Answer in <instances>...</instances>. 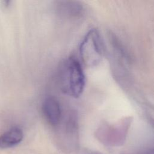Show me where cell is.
<instances>
[{"label": "cell", "instance_id": "obj_1", "mask_svg": "<svg viewBox=\"0 0 154 154\" xmlns=\"http://www.w3.org/2000/svg\"><path fill=\"white\" fill-rule=\"evenodd\" d=\"M60 89L64 94L78 97L83 92L85 78L79 61L70 57L61 63L58 71Z\"/></svg>", "mask_w": 154, "mask_h": 154}, {"label": "cell", "instance_id": "obj_2", "mask_svg": "<svg viewBox=\"0 0 154 154\" xmlns=\"http://www.w3.org/2000/svg\"><path fill=\"white\" fill-rule=\"evenodd\" d=\"M79 53L82 62L88 67L100 63L103 56V45L97 29L93 28L86 34L81 43Z\"/></svg>", "mask_w": 154, "mask_h": 154}, {"label": "cell", "instance_id": "obj_3", "mask_svg": "<svg viewBox=\"0 0 154 154\" xmlns=\"http://www.w3.org/2000/svg\"><path fill=\"white\" fill-rule=\"evenodd\" d=\"M42 111L46 120L52 125H57L61 120V109L58 100L54 97H46L42 105Z\"/></svg>", "mask_w": 154, "mask_h": 154}, {"label": "cell", "instance_id": "obj_4", "mask_svg": "<svg viewBox=\"0 0 154 154\" xmlns=\"http://www.w3.org/2000/svg\"><path fill=\"white\" fill-rule=\"evenodd\" d=\"M23 138V132L21 128L14 126L0 135V148L7 149L17 145Z\"/></svg>", "mask_w": 154, "mask_h": 154}, {"label": "cell", "instance_id": "obj_5", "mask_svg": "<svg viewBox=\"0 0 154 154\" xmlns=\"http://www.w3.org/2000/svg\"><path fill=\"white\" fill-rule=\"evenodd\" d=\"M60 7L63 12H65L70 16H77L82 12V7L77 2L74 1H63L60 2Z\"/></svg>", "mask_w": 154, "mask_h": 154}]
</instances>
